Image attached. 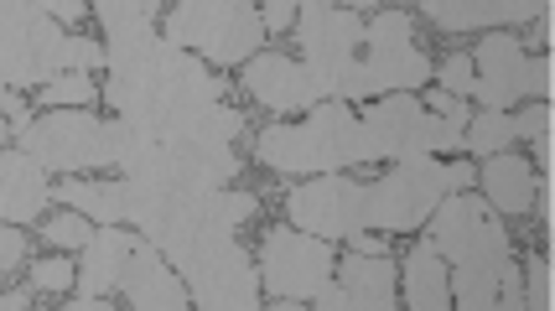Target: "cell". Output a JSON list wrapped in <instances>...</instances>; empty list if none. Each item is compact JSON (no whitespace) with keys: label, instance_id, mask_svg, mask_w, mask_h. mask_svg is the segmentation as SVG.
Listing matches in <instances>:
<instances>
[{"label":"cell","instance_id":"cell-1","mask_svg":"<svg viewBox=\"0 0 555 311\" xmlns=\"http://www.w3.org/2000/svg\"><path fill=\"white\" fill-rule=\"evenodd\" d=\"M94 16L109 31L104 99L135 141H182L223 104L229 83L208 73V63H197L193 52L156 37V26H151L162 16L156 0H99Z\"/></svg>","mask_w":555,"mask_h":311},{"label":"cell","instance_id":"cell-2","mask_svg":"<svg viewBox=\"0 0 555 311\" xmlns=\"http://www.w3.org/2000/svg\"><path fill=\"white\" fill-rule=\"evenodd\" d=\"M260 213L255 192H162V187H135L125 182V223L141 229V239L162 255L167 264H177L182 255H193L197 244L234 239L244 218Z\"/></svg>","mask_w":555,"mask_h":311},{"label":"cell","instance_id":"cell-3","mask_svg":"<svg viewBox=\"0 0 555 311\" xmlns=\"http://www.w3.org/2000/svg\"><path fill=\"white\" fill-rule=\"evenodd\" d=\"M104 63V48L89 37H68L48 16V5H0V94H16L26 83H42L63 73H89Z\"/></svg>","mask_w":555,"mask_h":311},{"label":"cell","instance_id":"cell-4","mask_svg":"<svg viewBox=\"0 0 555 311\" xmlns=\"http://www.w3.org/2000/svg\"><path fill=\"white\" fill-rule=\"evenodd\" d=\"M255 156L266 161L270 171H317V177H333V171H348L359 161H374L369 156V141L359 130V115L348 104H317L307 125H270Z\"/></svg>","mask_w":555,"mask_h":311},{"label":"cell","instance_id":"cell-5","mask_svg":"<svg viewBox=\"0 0 555 311\" xmlns=\"http://www.w3.org/2000/svg\"><path fill=\"white\" fill-rule=\"evenodd\" d=\"M120 145L125 120H94L83 109H42L16 135V151H26L42 171H68V177L120 167Z\"/></svg>","mask_w":555,"mask_h":311},{"label":"cell","instance_id":"cell-6","mask_svg":"<svg viewBox=\"0 0 555 311\" xmlns=\"http://www.w3.org/2000/svg\"><path fill=\"white\" fill-rule=\"evenodd\" d=\"M478 171L462 167V161H436V156H411V161H395L389 177L369 182V229H385V234H405L421 229L426 218L452 197V192L473 187Z\"/></svg>","mask_w":555,"mask_h":311},{"label":"cell","instance_id":"cell-7","mask_svg":"<svg viewBox=\"0 0 555 311\" xmlns=\"http://www.w3.org/2000/svg\"><path fill=\"white\" fill-rule=\"evenodd\" d=\"M167 42L208 63H249L266 26H260V5L249 0H182L167 11Z\"/></svg>","mask_w":555,"mask_h":311},{"label":"cell","instance_id":"cell-8","mask_svg":"<svg viewBox=\"0 0 555 311\" xmlns=\"http://www.w3.org/2000/svg\"><path fill=\"white\" fill-rule=\"evenodd\" d=\"M296 42H301V68L317 78L322 99L348 104L353 99V78H359V52H363V22L348 5H296Z\"/></svg>","mask_w":555,"mask_h":311},{"label":"cell","instance_id":"cell-9","mask_svg":"<svg viewBox=\"0 0 555 311\" xmlns=\"http://www.w3.org/2000/svg\"><path fill=\"white\" fill-rule=\"evenodd\" d=\"M431 78V57L415 48V22L405 11H379L363 22V57L353 78V99L374 94H411Z\"/></svg>","mask_w":555,"mask_h":311},{"label":"cell","instance_id":"cell-10","mask_svg":"<svg viewBox=\"0 0 555 311\" xmlns=\"http://www.w3.org/2000/svg\"><path fill=\"white\" fill-rule=\"evenodd\" d=\"M171 270L182 275L193 311H260V275L240 249V239L197 244Z\"/></svg>","mask_w":555,"mask_h":311},{"label":"cell","instance_id":"cell-11","mask_svg":"<svg viewBox=\"0 0 555 311\" xmlns=\"http://www.w3.org/2000/svg\"><path fill=\"white\" fill-rule=\"evenodd\" d=\"M369 156H389V161H411V156H436V151H457L467 125L436 120L421 109L415 94H389L379 104H369V115L359 120Z\"/></svg>","mask_w":555,"mask_h":311},{"label":"cell","instance_id":"cell-12","mask_svg":"<svg viewBox=\"0 0 555 311\" xmlns=\"http://www.w3.org/2000/svg\"><path fill=\"white\" fill-rule=\"evenodd\" d=\"M555 73L545 57H530L508 31H488L478 52H473V99L488 104L493 115H508V104L519 99H540L551 104Z\"/></svg>","mask_w":555,"mask_h":311},{"label":"cell","instance_id":"cell-13","mask_svg":"<svg viewBox=\"0 0 555 311\" xmlns=\"http://www.w3.org/2000/svg\"><path fill=\"white\" fill-rule=\"evenodd\" d=\"M291 229L312 234V239L333 244V239H353L369 229V182H353V177H317L307 187H291L286 197Z\"/></svg>","mask_w":555,"mask_h":311},{"label":"cell","instance_id":"cell-14","mask_svg":"<svg viewBox=\"0 0 555 311\" xmlns=\"http://www.w3.org/2000/svg\"><path fill=\"white\" fill-rule=\"evenodd\" d=\"M333 244L312 239L301 229H270L260 244V281L275 301H317V290L333 281Z\"/></svg>","mask_w":555,"mask_h":311},{"label":"cell","instance_id":"cell-15","mask_svg":"<svg viewBox=\"0 0 555 311\" xmlns=\"http://www.w3.org/2000/svg\"><path fill=\"white\" fill-rule=\"evenodd\" d=\"M426 223H431L426 239L436 244V255L447 264L478 260V255H508V239L499 229V218H493V208L483 197H473V192H452Z\"/></svg>","mask_w":555,"mask_h":311},{"label":"cell","instance_id":"cell-16","mask_svg":"<svg viewBox=\"0 0 555 311\" xmlns=\"http://www.w3.org/2000/svg\"><path fill=\"white\" fill-rule=\"evenodd\" d=\"M317 311H400L389 255H343L333 264V281L317 290Z\"/></svg>","mask_w":555,"mask_h":311},{"label":"cell","instance_id":"cell-17","mask_svg":"<svg viewBox=\"0 0 555 311\" xmlns=\"http://www.w3.org/2000/svg\"><path fill=\"white\" fill-rule=\"evenodd\" d=\"M244 89L260 99L266 109H275V115H296V109H317V104H327L322 89H317V78L301 68V57L291 63L286 52H266V57L244 63Z\"/></svg>","mask_w":555,"mask_h":311},{"label":"cell","instance_id":"cell-18","mask_svg":"<svg viewBox=\"0 0 555 311\" xmlns=\"http://www.w3.org/2000/svg\"><path fill=\"white\" fill-rule=\"evenodd\" d=\"M120 290H125V301H130V311H193L182 275H177L145 239H135L130 260H125Z\"/></svg>","mask_w":555,"mask_h":311},{"label":"cell","instance_id":"cell-19","mask_svg":"<svg viewBox=\"0 0 555 311\" xmlns=\"http://www.w3.org/2000/svg\"><path fill=\"white\" fill-rule=\"evenodd\" d=\"M52 197L48 171L37 167L26 151H0V218L5 223H31L42 213V203Z\"/></svg>","mask_w":555,"mask_h":311},{"label":"cell","instance_id":"cell-20","mask_svg":"<svg viewBox=\"0 0 555 311\" xmlns=\"http://www.w3.org/2000/svg\"><path fill=\"white\" fill-rule=\"evenodd\" d=\"M530 0H426L421 16L436 22L441 31H478V26H504V22H534Z\"/></svg>","mask_w":555,"mask_h":311},{"label":"cell","instance_id":"cell-21","mask_svg":"<svg viewBox=\"0 0 555 311\" xmlns=\"http://www.w3.org/2000/svg\"><path fill=\"white\" fill-rule=\"evenodd\" d=\"M130 249H135V234H125V229H94V239L83 244V270H78L73 286L83 290V296H109V290H120Z\"/></svg>","mask_w":555,"mask_h":311},{"label":"cell","instance_id":"cell-22","mask_svg":"<svg viewBox=\"0 0 555 311\" xmlns=\"http://www.w3.org/2000/svg\"><path fill=\"white\" fill-rule=\"evenodd\" d=\"M508 255H478V260L447 264V286H457V311H499V281L508 270Z\"/></svg>","mask_w":555,"mask_h":311},{"label":"cell","instance_id":"cell-23","mask_svg":"<svg viewBox=\"0 0 555 311\" xmlns=\"http://www.w3.org/2000/svg\"><path fill=\"white\" fill-rule=\"evenodd\" d=\"M405 311H452L447 260L436 255L431 239H421L405 260Z\"/></svg>","mask_w":555,"mask_h":311},{"label":"cell","instance_id":"cell-24","mask_svg":"<svg viewBox=\"0 0 555 311\" xmlns=\"http://www.w3.org/2000/svg\"><path fill=\"white\" fill-rule=\"evenodd\" d=\"M483 203L488 208H499V213H530L534 203V171L530 161H519V156H508V151H499V156H488L483 167Z\"/></svg>","mask_w":555,"mask_h":311},{"label":"cell","instance_id":"cell-25","mask_svg":"<svg viewBox=\"0 0 555 311\" xmlns=\"http://www.w3.org/2000/svg\"><path fill=\"white\" fill-rule=\"evenodd\" d=\"M52 192L68 203L73 213L94 218L104 229L125 223V182H83V177H73V182H63V187H52Z\"/></svg>","mask_w":555,"mask_h":311},{"label":"cell","instance_id":"cell-26","mask_svg":"<svg viewBox=\"0 0 555 311\" xmlns=\"http://www.w3.org/2000/svg\"><path fill=\"white\" fill-rule=\"evenodd\" d=\"M514 141H519V120H514V115H493V109L473 115L467 130H462V145L478 151V156H499V151L514 145Z\"/></svg>","mask_w":555,"mask_h":311},{"label":"cell","instance_id":"cell-27","mask_svg":"<svg viewBox=\"0 0 555 311\" xmlns=\"http://www.w3.org/2000/svg\"><path fill=\"white\" fill-rule=\"evenodd\" d=\"M89 99H94L89 73H63V78H52L48 89H42V104H48V109H73V104H89Z\"/></svg>","mask_w":555,"mask_h":311},{"label":"cell","instance_id":"cell-28","mask_svg":"<svg viewBox=\"0 0 555 311\" xmlns=\"http://www.w3.org/2000/svg\"><path fill=\"white\" fill-rule=\"evenodd\" d=\"M551 260H540V255L525 264V275H519L525 281V311H551Z\"/></svg>","mask_w":555,"mask_h":311},{"label":"cell","instance_id":"cell-29","mask_svg":"<svg viewBox=\"0 0 555 311\" xmlns=\"http://www.w3.org/2000/svg\"><path fill=\"white\" fill-rule=\"evenodd\" d=\"M52 244H63V249H83V244L94 239V229H89V218L83 213H57L48 218V229H42Z\"/></svg>","mask_w":555,"mask_h":311},{"label":"cell","instance_id":"cell-30","mask_svg":"<svg viewBox=\"0 0 555 311\" xmlns=\"http://www.w3.org/2000/svg\"><path fill=\"white\" fill-rule=\"evenodd\" d=\"M441 94H452V99H462V104H467V99H473V57H447V63H441Z\"/></svg>","mask_w":555,"mask_h":311},{"label":"cell","instance_id":"cell-31","mask_svg":"<svg viewBox=\"0 0 555 311\" xmlns=\"http://www.w3.org/2000/svg\"><path fill=\"white\" fill-rule=\"evenodd\" d=\"M73 281H78V270H73L68 260H42L31 270V286L37 290H68Z\"/></svg>","mask_w":555,"mask_h":311},{"label":"cell","instance_id":"cell-32","mask_svg":"<svg viewBox=\"0 0 555 311\" xmlns=\"http://www.w3.org/2000/svg\"><path fill=\"white\" fill-rule=\"evenodd\" d=\"M421 104H431L426 115H436V120H452V125H467V120H473V109H467L462 99L441 94V89H436V94H426V99H421Z\"/></svg>","mask_w":555,"mask_h":311},{"label":"cell","instance_id":"cell-33","mask_svg":"<svg viewBox=\"0 0 555 311\" xmlns=\"http://www.w3.org/2000/svg\"><path fill=\"white\" fill-rule=\"evenodd\" d=\"M260 26H266V31H291V26H296V5H291V0L260 5Z\"/></svg>","mask_w":555,"mask_h":311},{"label":"cell","instance_id":"cell-34","mask_svg":"<svg viewBox=\"0 0 555 311\" xmlns=\"http://www.w3.org/2000/svg\"><path fill=\"white\" fill-rule=\"evenodd\" d=\"M26 255V239H22V229H0V275L5 270H16Z\"/></svg>","mask_w":555,"mask_h":311},{"label":"cell","instance_id":"cell-35","mask_svg":"<svg viewBox=\"0 0 555 311\" xmlns=\"http://www.w3.org/2000/svg\"><path fill=\"white\" fill-rule=\"evenodd\" d=\"M353 249H348V255H369V260H379V255H385V239H369V234H353Z\"/></svg>","mask_w":555,"mask_h":311},{"label":"cell","instance_id":"cell-36","mask_svg":"<svg viewBox=\"0 0 555 311\" xmlns=\"http://www.w3.org/2000/svg\"><path fill=\"white\" fill-rule=\"evenodd\" d=\"M52 22H73V16H83V0H57V5H48Z\"/></svg>","mask_w":555,"mask_h":311},{"label":"cell","instance_id":"cell-37","mask_svg":"<svg viewBox=\"0 0 555 311\" xmlns=\"http://www.w3.org/2000/svg\"><path fill=\"white\" fill-rule=\"evenodd\" d=\"M63 311H115V307H109L104 296H78V301H68Z\"/></svg>","mask_w":555,"mask_h":311},{"label":"cell","instance_id":"cell-38","mask_svg":"<svg viewBox=\"0 0 555 311\" xmlns=\"http://www.w3.org/2000/svg\"><path fill=\"white\" fill-rule=\"evenodd\" d=\"M26 307H31L26 290H5V296H0V311H26Z\"/></svg>","mask_w":555,"mask_h":311},{"label":"cell","instance_id":"cell-39","mask_svg":"<svg viewBox=\"0 0 555 311\" xmlns=\"http://www.w3.org/2000/svg\"><path fill=\"white\" fill-rule=\"evenodd\" d=\"M551 213H555V203H551V182H540V218L551 223Z\"/></svg>","mask_w":555,"mask_h":311},{"label":"cell","instance_id":"cell-40","mask_svg":"<svg viewBox=\"0 0 555 311\" xmlns=\"http://www.w3.org/2000/svg\"><path fill=\"white\" fill-rule=\"evenodd\" d=\"M270 311H307V307H301V301H275Z\"/></svg>","mask_w":555,"mask_h":311}]
</instances>
